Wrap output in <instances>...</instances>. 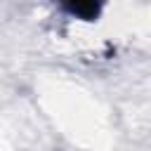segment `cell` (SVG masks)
<instances>
[{
    "mask_svg": "<svg viewBox=\"0 0 151 151\" xmlns=\"http://www.w3.org/2000/svg\"><path fill=\"white\" fill-rule=\"evenodd\" d=\"M106 0H59L61 9L80 21H97Z\"/></svg>",
    "mask_w": 151,
    "mask_h": 151,
    "instance_id": "cell-1",
    "label": "cell"
}]
</instances>
